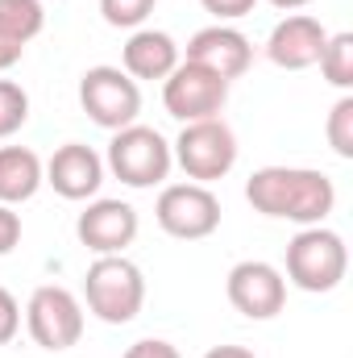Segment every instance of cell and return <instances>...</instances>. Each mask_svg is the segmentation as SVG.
Here are the masks:
<instances>
[{
  "label": "cell",
  "instance_id": "obj_1",
  "mask_svg": "<svg viewBox=\"0 0 353 358\" xmlns=\"http://www.w3.org/2000/svg\"><path fill=\"white\" fill-rule=\"evenodd\" d=\"M246 200L274 221L324 225L337 208V183L316 167H262L246 179Z\"/></svg>",
  "mask_w": 353,
  "mask_h": 358
},
{
  "label": "cell",
  "instance_id": "obj_2",
  "mask_svg": "<svg viewBox=\"0 0 353 358\" xmlns=\"http://www.w3.org/2000/svg\"><path fill=\"white\" fill-rule=\"evenodd\" d=\"M84 300L104 325H129L146 304V275L125 255H100L84 275Z\"/></svg>",
  "mask_w": 353,
  "mask_h": 358
},
{
  "label": "cell",
  "instance_id": "obj_3",
  "mask_svg": "<svg viewBox=\"0 0 353 358\" xmlns=\"http://www.w3.org/2000/svg\"><path fill=\"white\" fill-rule=\"evenodd\" d=\"M350 271V246L337 229L303 225L287 242V283L299 292H333Z\"/></svg>",
  "mask_w": 353,
  "mask_h": 358
},
{
  "label": "cell",
  "instance_id": "obj_4",
  "mask_svg": "<svg viewBox=\"0 0 353 358\" xmlns=\"http://www.w3.org/2000/svg\"><path fill=\"white\" fill-rule=\"evenodd\" d=\"M175 167V155H171V142L150 129V125H125L112 134L108 142V171L121 179L125 187H158L163 179L171 176Z\"/></svg>",
  "mask_w": 353,
  "mask_h": 358
},
{
  "label": "cell",
  "instance_id": "obj_5",
  "mask_svg": "<svg viewBox=\"0 0 353 358\" xmlns=\"http://www.w3.org/2000/svg\"><path fill=\"white\" fill-rule=\"evenodd\" d=\"M171 155H175V163L183 167V176L191 183H216L237 167V134L220 117L191 121V125L179 129Z\"/></svg>",
  "mask_w": 353,
  "mask_h": 358
},
{
  "label": "cell",
  "instance_id": "obj_6",
  "mask_svg": "<svg viewBox=\"0 0 353 358\" xmlns=\"http://www.w3.org/2000/svg\"><path fill=\"white\" fill-rule=\"evenodd\" d=\"M154 217L163 225V234H171L179 242H200L208 234H216L220 225V200L208 183H167L158 192Z\"/></svg>",
  "mask_w": 353,
  "mask_h": 358
},
{
  "label": "cell",
  "instance_id": "obj_7",
  "mask_svg": "<svg viewBox=\"0 0 353 358\" xmlns=\"http://www.w3.org/2000/svg\"><path fill=\"white\" fill-rule=\"evenodd\" d=\"M80 104L91 121L108 134L125 129L137 121L142 113V88L137 80H129L121 67H88L80 80Z\"/></svg>",
  "mask_w": 353,
  "mask_h": 358
},
{
  "label": "cell",
  "instance_id": "obj_8",
  "mask_svg": "<svg viewBox=\"0 0 353 358\" xmlns=\"http://www.w3.org/2000/svg\"><path fill=\"white\" fill-rule=\"evenodd\" d=\"M25 325H29V338L42 350H54V355L71 350L84 338V304L75 300V292H67L59 283H46L29 296Z\"/></svg>",
  "mask_w": 353,
  "mask_h": 358
},
{
  "label": "cell",
  "instance_id": "obj_9",
  "mask_svg": "<svg viewBox=\"0 0 353 358\" xmlns=\"http://www.w3.org/2000/svg\"><path fill=\"white\" fill-rule=\"evenodd\" d=\"M163 104L167 113L191 125V121H208V117H220V108L229 104V84L187 59H179V67L163 80Z\"/></svg>",
  "mask_w": 353,
  "mask_h": 358
},
{
  "label": "cell",
  "instance_id": "obj_10",
  "mask_svg": "<svg viewBox=\"0 0 353 358\" xmlns=\"http://www.w3.org/2000/svg\"><path fill=\"white\" fill-rule=\"evenodd\" d=\"M225 292H229V304L241 317H250V321H270L287 304V279H283V271L262 263V259L237 263V267L229 271V279H225Z\"/></svg>",
  "mask_w": 353,
  "mask_h": 358
},
{
  "label": "cell",
  "instance_id": "obj_11",
  "mask_svg": "<svg viewBox=\"0 0 353 358\" xmlns=\"http://www.w3.org/2000/svg\"><path fill=\"white\" fill-rule=\"evenodd\" d=\"M187 63H195V67L220 76L225 84H233L237 76L250 71V63H254V46H250V38H246L241 29L216 21V25L191 34V42H187Z\"/></svg>",
  "mask_w": 353,
  "mask_h": 358
},
{
  "label": "cell",
  "instance_id": "obj_12",
  "mask_svg": "<svg viewBox=\"0 0 353 358\" xmlns=\"http://www.w3.org/2000/svg\"><path fill=\"white\" fill-rule=\"evenodd\" d=\"M80 242L91 255H125V246H133L137 238V208L125 200H91L75 221Z\"/></svg>",
  "mask_w": 353,
  "mask_h": 358
},
{
  "label": "cell",
  "instance_id": "obj_13",
  "mask_svg": "<svg viewBox=\"0 0 353 358\" xmlns=\"http://www.w3.org/2000/svg\"><path fill=\"white\" fill-rule=\"evenodd\" d=\"M329 42V29L312 17V13H291L283 17L270 38H266V59L283 71H308L320 63V50Z\"/></svg>",
  "mask_w": 353,
  "mask_h": 358
},
{
  "label": "cell",
  "instance_id": "obj_14",
  "mask_svg": "<svg viewBox=\"0 0 353 358\" xmlns=\"http://www.w3.org/2000/svg\"><path fill=\"white\" fill-rule=\"evenodd\" d=\"M46 183L63 196V200H91L104 183V159L84 146V142H67L50 155L46 163Z\"/></svg>",
  "mask_w": 353,
  "mask_h": 358
},
{
  "label": "cell",
  "instance_id": "obj_15",
  "mask_svg": "<svg viewBox=\"0 0 353 358\" xmlns=\"http://www.w3.org/2000/svg\"><path fill=\"white\" fill-rule=\"evenodd\" d=\"M179 67V46L167 29H133L121 50V71L129 80H167Z\"/></svg>",
  "mask_w": 353,
  "mask_h": 358
},
{
  "label": "cell",
  "instance_id": "obj_16",
  "mask_svg": "<svg viewBox=\"0 0 353 358\" xmlns=\"http://www.w3.org/2000/svg\"><path fill=\"white\" fill-rule=\"evenodd\" d=\"M46 183V163L29 146H0V204H25Z\"/></svg>",
  "mask_w": 353,
  "mask_h": 358
},
{
  "label": "cell",
  "instance_id": "obj_17",
  "mask_svg": "<svg viewBox=\"0 0 353 358\" xmlns=\"http://www.w3.org/2000/svg\"><path fill=\"white\" fill-rule=\"evenodd\" d=\"M46 25V8L42 0H0V34L29 46Z\"/></svg>",
  "mask_w": 353,
  "mask_h": 358
},
{
  "label": "cell",
  "instance_id": "obj_18",
  "mask_svg": "<svg viewBox=\"0 0 353 358\" xmlns=\"http://www.w3.org/2000/svg\"><path fill=\"white\" fill-rule=\"evenodd\" d=\"M320 76L341 92L353 88V34H329L320 50Z\"/></svg>",
  "mask_w": 353,
  "mask_h": 358
},
{
  "label": "cell",
  "instance_id": "obj_19",
  "mask_svg": "<svg viewBox=\"0 0 353 358\" xmlns=\"http://www.w3.org/2000/svg\"><path fill=\"white\" fill-rule=\"evenodd\" d=\"M324 138H329V146H333V155H337V159H353V96H350V92L329 108Z\"/></svg>",
  "mask_w": 353,
  "mask_h": 358
},
{
  "label": "cell",
  "instance_id": "obj_20",
  "mask_svg": "<svg viewBox=\"0 0 353 358\" xmlns=\"http://www.w3.org/2000/svg\"><path fill=\"white\" fill-rule=\"evenodd\" d=\"M29 121V92L13 80H0V138H13Z\"/></svg>",
  "mask_w": 353,
  "mask_h": 358
},
{
  "label": "cell",
  "instance_id": "obj_21",
  "mask_svg": "<svg viewBox=\"0 0 353 358\" xmlns=\"http://www.w3.org/2000/svg\"><path fill=\"white\" fill-rule=\"evenodd\" d=\"M158 0H100V13L112 29H142Z\"/></svg>",
  "mask_w": 353,
  "mask_h": 358
},
{
  "label": "cell",
  "instance_id": "obj_22",
  "mask_svg": "<svg viewBox=\"0 0 353 358\" xmlns=\"http://www.w3.org/2000/svg\"><path fill=\"white\" fill-rule=\"evenodd\" d=\"M21 329V304L8 287H0V346H8Z\"/></svg>",
  "mask_w": 353,
  "mask_h": 358
},
{
  "label": "cell",
  "instance_id": "obj_23",
  "mask_svg": "<svg viewBox=\"0 0 353 358\" xmlns=\"http://www.w3.org/2000/svg\"><path fill=\"white\" fill-rule=\"evenodd\" d=\"M200 4H204V13H212V17L225 25V21H237V17L254 13L258 0H200Z\"/></svg>",
  "mask_w": 353,
  "mask_h": 358
},
{
  "label": "cell",
  "instance_id": "obj_24",
  "mask_svg": "<svg viewBox=\"0 0 353 358\" xmlns=\"http://www.w3.org/2000/svg\"><path fill=\"white\" fill-rule=\"evenodd\" d=\"M21 242V217L13 213V204H0V255H13Z\"/></svg>",
  "mask_w": 353,
  "mask_h": 358
},
{
  "label": "cell",
  "instance_id": "obj_25",
  "mask_svg": "<svg viewBox=\"0 0 353 358\" xmlns=\"http://www.w3.org/2000/svg\"><path fill=\"white\" fill-rule=\"evenodd\" d=\"M125 358H183V355L171 342H163V338H142V342H133L125 350Z\"/></svg>",
  "mask_w": 353,
  "mask_h": 358
},
{
  "label": "cell",
  "instance_id": "obj_26",
  "mask_svg": "<svg viewBox=\"0 0 353 358\" xmlns=\"http://www.w3.org/2000/svg\"><path fill=\"white\" fill-rule=\"evenodd\" d=\"M21 55H25V46L0 34V71H8V67H17V63H21Z\"/></svg>",
  "mask_w": 353,
  "mask_h": 358
},
{
  "label": "cell",
  "instance_id": "obj_27",
  "mask_svg": "<svg viewBox=\"0 0 353 358\" xmlns=\"http://www.w3.org/2000/svg\"><path fill=\"white\" fill-rule=\"evenodd\" d=\"M204 358H254V350H246V346H212Z\"/></svg>",
  "mask_w": 353,
  "mask_h": 358
},
{
  "label": "cell",
  "instance_id": "obj_28",
  "mask_svg": "<svg viewBox=\"0 0 353 358\" xmlns=\"http://www.w3.org/2000/svg\"><path fill=\"white\" fill-rule=\"evenodd\" d=\"M274 8H283V13H295V8H303V4H312V0H270Z\"/></svg>",
  "mask_w": 353,
  "mask_h": 358
}]
</instances>
